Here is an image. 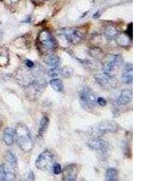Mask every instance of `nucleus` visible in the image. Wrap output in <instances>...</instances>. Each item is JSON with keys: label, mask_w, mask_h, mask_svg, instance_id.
Masks as SVG:
<instances>
[{"label": "nucleus", "mask_w": 162, "mask_h": 181, "mask_svg": "<svg viewBox=\"0 0 162 181\" xmlns=\"http://www.w3.org/2000/svg\"><path fill=\"white\" fill-rule=\"evenodd\" d=\"M15 138H16L18 146L24 152H30L34 146L31 133L27 126L23 123H19L15 129Z\"/></svg>", "instance_id": "nucleus-1"}, {"label": "nucleus", "mask_w": 162, "mask_h": 181, "mask_svg": "<svg viewBox=\"0 0 162 181\" xmlns=\"http://www.w3.org/2000/svg\"><path fill=\"white\" fill-rule=\"evenodd\" d=\"M123 58L120 54L111 56L102 67V71L105 76L114 78L116 76L123 63Z\"/></svg>", "instance_id": "nucleus-2"}, {"label": "nucleus", "mask_w": 162, "mask_h": 181, "mask_svg": "<svg viewBox=\"0 0 162 181\" xmlns=\"http://www.w3.org/2000/svg\"><path fill=\"white\" fill-rule=\"evenodd\" d=\"M79 100L81 106L85 109H90L97 103L96 96L89 88L83 87L79 93Z\"/></svg>", "instance_id": "nucleus-3"}, {"label": "nucleus", "mask_w": 162, "mask_h": 181, "mask_svg": "<svg viewBox=\"0 0 162 181\" xmlns=\"http://www.w3.org/2000/svg\"><path fill=\"white\" fill-rule=\"evenodd\" d=\"M54 162V154L51 151L45 150L37 157L35 164L38 170L46 171L52 167Z\"/></svg>", "instance_id": "nucleus-4"}, {"label": "nucleus", "mask_w": 162, "mask_h": 181, "mask_svg": "<svg viewBox=\"0 0 162 181\" xmlns=\"http://www.w3.org/2000/svg\"><path fill=\"white\" fill-rule=\"evenodd\" d=\"M60 35L63 36L65 39L71 44L80 43L83 38L80 31L75 28H64L60 31Z\"/></svg>", "instance_id": "nucleus-5"}, {"label": "nucleus", "mask_w": 162, "mask_h": 181, "mask_svg": "<svg viewBox=\"0 0 162 181\" xmlns=\"http://www.w3.org/2000/svg\"><path fill=\"white\" fill-rule=\"evenodd\" d=\"M38 43L43 48L47 50H53L57 45L53 36L46 30L40 33L38 35Z\"/></svg>", "instance_id": "nucleus-6"}, {"label": "nucleus", "mask_w": 162, "mask_h": 181, "mask_svg": "<svg viewBox=\"0 0 162 181\" xmlns=\"http://www.w3.org/2000/svg\"><path fill=\"white\" fill-rule=\"evenodd\" d=\"M118 125L113 121H106L100 123L94 129L92 130L94 134L99 135H102L108 132H114L118 130Z\"/></svg>", "instance_id": "nucleus-7"}, {"label": "nucleus", "mask_w": 162, "mask_h": 181, "mask_svg": "<svg viewBox=\"0 0 162 181\" xmlns=\"http://www.w3.org/2000/svg\"><path fill=\"white\" fill-rule=\"evenodd\" d=\"M88 146L91 149L97 151L100 155L103 156L107 154L109 144L107 141L103 139L98 137L94 138L89 141Z\"/></svg>", "instance_id": "nucleus-8"}, {"label": "nucleus", "mask_w": 162, "mask_h": 181, "mask_svg": "<svg viewBox=\"0 0 162 181\" xmlns=\"http://www.w3.org/2000/svg\"><path fill=\"white\" fill-rule=\"evenodd\" d=\"M80 170L79 165L71 164L67 165L63 169L62 180L66 181H76Z\"/></svg>", "instance_id": "nucleus-9"}, {"label": "nucleus", "mask_w": 162, "mask_h": 181, "mask_svg": "<svg viewBox=\"0 0 162 181\" xmlns=\"http://www.w3.org/2000/svg\"><path fill=\"white\" fill-rule=\"evenodd\" d=\"M133 66L131 63H127L122 73V80L126 84H131L133 82Z\"/></svg>", "instance_id": "nucleus-10"}, {"label": "nucleus", "mask_w": 162, "mask_h": 181, "mask_svg": "<svg viewBox=\"0 0 162 181\" xmlns=\"http://www.w3.org/2000/svg\"><path fill=\"white\" fill-rule=\"evenodd\" d=\"M132 99V91L131 89H123L117 100L118 104L120 106L126 105L131 102Z\"/></svg>", "instance_id": "nucleus-11"}, {"label": "nucleus", "mask_w": 162, "mask_h": 181, "mask_svg": "<svg viewBox=\"0 0 162 181\" xmlns=\"http://www.w3.org/2000/svg\"><path fill=\"white\" fill-rule=\"evenodd\" d=\"M10 55L9 48L5 46L0 47V67L5 68L9 65Z\"/></svg>", "instance_id": "nucleus-12"}, {"label": "nucleus", "mask_w": 162, "mask_h": 181, "mask_svg": "<svg viewBox=\"0 0 162 181\" xmlns=\"http://www.w3.org/2000/svg\"><path fill=\"white\" fill-rule=\"evenodd\" d=\"M15 130L10 128H7L4 130L3 139L5 144L8 146H12L15 140Z\"/></svg>", "instance_id": "nucleus-13"}, {"label": "nucleus", "mask_w": 162, "mask_h": 181, "mask_svg": "<svg viewBox=\"0 0 162 181\" xmlns=\"http://www.w3.org/2000/svg\"><path fill=\"white\" fill-rule=\"evenodd\" d=\"M49 123V120L46 116H43L42 118L41 119L40 122V125H39V128L38 130V137L41 138V137L43 136L45 133L46 131V130L48 128Z\"/></svg>", "instance_id": "nucleus-14"}, {"label": "nucleus", "mask_w": 162, "mask_h": 181, "mask_svg": "<svg viewBox=\"0 0 162 181\" xmlns=\"http://www.w3.org/2000/svg\"><path fill=\"white\" fill-rule=\"evenodd\" d=\"M46 63L51 67V68H58L60 63V58L55 55H51L46 58Z\"/></svg>", "instance_id": "nucleus-15"}, {"label": "nucleus", "mask_w": 162, "mask_h": 181, "mask_svg": "<svg viewBox=\"0 0 162 181\" xmlns=\"http://www.w3.org/2000/svg\"><path fill=\"white\" fill-rule=\"evenodd\" d=\"M5 159L6 161L8 163L9 165H10L12 168H15L17 167V158L15 155L10 150L7 152L6 155L5 156Z\"/></svg>", "instance_id": "nucleus-16"}, {"label": "nucleus", "mask_w": 162, "mask_h": 181, "mask_svg": "<svg viewBox=\"0 0 162 181\" xmlns=\"http://www.w3.org/2000/svg\"><path fill=\"white\" fill-rule=\"evenodd\" d=\"M50 85L54 90L58 93H62L64 91L63 82L60 78H54L50 81Z\"/></svg>", "instance_id": "nucleus-17"}, {"label": "nucleus", "mask_w": 162, "mask_h": 181, "mask_svg": "<svg viewBox=\"0 0 162 181\" xmlns=\"http://www.w3.org/2000/svg\"><path fill=\"white\" fill-rule=\"evenodd\" d=\"M118 32L117 29L112 26L108 27L104 31V36L108 40H112L117 36Z\"/></svg>", "instance_id": "nucleus-18"}, {"label": "nucleus", "mask_w": 162, "mask_h": 181, "mask_svg": "<svg viewBox=\"0 0 162 181\" xmlns=\"http://www.w3.org/2000/svg\"><path fill=\"white\" fill-rule=\"evenodd\" d=\"M118 176V173L117 170L112 168H108L106 172L105 179H106V181H117Z\"/></svg>", "instance_id": "nucleus-19"}, {"label": "nucleus", "mask_w": 162, "mask_h": 181, "mask_svg": "<svg viewBox=\"0 0 162 181\" xmlns=\"http://www.w3.org/2000/svg\"><path fill=\"white\" fill-rule=\"evenodd\" d=\"M73 69L68 67H64L63 68L60 69V74L64 78H71L73 75Z\"/></svg>", "instance_id": "nucleus-20"}, {"label": "nucleus", "mask_w": 162, "mask_h": 181, "mask_svg": "<svg viewBox=\"0 0 162 181\" xmlns=\"http://www.w3.org/2000/svg\"><path fill=\"white\" fill-rule=\"evenodd\" d=\"M118 43L122 45L129 43V38L125 35H120L118 38Z\"/></svg>", "instance_id": "nucleus-21"}, {"label": "nucleus", "mask_w": 162, "mask_h": 181, "mask_svg": "<svg viewBox=\"0 0 162 181\" xmlns=\"http://www.w3.org/2000/svg\"><path fill=\"white\" fill-rule=\"evenodd\" d=\"M60 74V70L58 69V68H51V69L48 72V75L49 77L51 78H55L57 77Z\"/></svg>", "instance_id": "nucleus-22"}, {"label": "nucleus", "mask_w": 162, "mask_h": 181, "mask_svg": "<svg viewBox=\"0 0 162 181\" xmlns=\"http://www.w3.org/2000/svg\"><path fill=\"white\" fill-rule=\"evenodd\" d=\"M52 170H53V173L56 175L60 174L62 172V167L60 164L58 163H55L53 164L52 165Z\"/></svg>", "instance_id": "nucleus-23"}, {"label": "nucleus", "mask_w": 162, "mask_h": 181, "mask_svg": "<svg viewBox=\"0 0 162 181\" xmlns=\"http://www.w3.org/2000/svg\"><path fill=\"white\" fill-rule=\"evenodd\" d=\"M5 181L4 164H0V181Z\"/></svg>", "instance_id": "nucleus-24"}, {"label": "nucleus", "mask_w": 162, "mask_h": 181, "mask_svg": "<svg viewBox=\"0 0 162 181\" xmlns=\"http://www.w3.org/2000/svg\"><path fill=\"white\" fill-rule=\"evenodd\" d=\"M97 103L99 104L100 106L104 107L107 104V101L103 97H99L97 98Z\"/></svg>", "instance_id": "nucleus-25"}, {"label": "nucleus", "mask_w": 162, "mask_h": 181, "mask_svg": "<svg viewBox=\"0 0 162 181\" xmlns=\"http://www.w3.org/2000/svg\"><path fill=\"white\" fill-rule=\"evenodd\" d=\"M25 64L29 68H32L34 67V63L29 59L25 60Z\"/></svg>", "instance_id": "nucleus-26"}, {"label": "nucleus", "mask_w": 162, "mask_h": 181, "mask_svg": "<svg viewBox=\"0 0 162 181\" xmlns=\"http://www.w3.org/2000/svg\"><path fill=\"white\" fill-rule=\"evenodd\" d=\"M27 179L28 181H34L35 179V176L32 171H30L27 173Z\"/></svg>", "instance_id": "nucleus-27"}, {"label": "nucleus", "mask_w": 162, "mask_h": 181, "mask_svg": "<svg viewBox=\"0 0 162 181\" xmlns=\"http://www.w3.org/2000/svg\"><path fill=\"white\" fill-rule=\"evenodd\" d=\"M18 1L19 0H6V2L8 3V4H13L17 3Z\"/></svg>", "instance_id": "nucleus-28"}, {"label": "nucleus", "mask_w": 162, "mask_h": 181, "mask_svg": "<svg viewBox=\"0 0 162 181\" xmlns=\"http://www.w3.org/2000/svg\"><path fill=\"white\" fill-rule=\"evenodd\" d=\"M1 125H2V123H1V120H0V128H1Z\"/></svg>", "instance_id": "nucleus-29"}, {"label": "nucleus", "mask_w": 162, "mask_h": 181, "mask_svg": "<svg viewBox=\"0 0 162 181\" xmlns=\"http://www.w3.org/2000/svg\"><path fill=\"white\" fill-rule=\"evenodd\" d=\"M38 1H42V0H38Z\"/></svg>", "instance_id": "nucleus-30"}, {"label": "nucleus", "mask_w": 162, "mask_h": 181, "mask_svg": "<svg viewBox=\"0 0 162 181\" xmlns=\"http://www.w3.org/2000/svg\"><path fill=\"white\" fill-rule=\"evenodd\" d=\"M47 1H52V0H47Z\"/></svg>", "instance_id": "nucleus-31"}, {"label": "nucleus", "mask_w": 162, "mask_h": 181, "mask_svg": "<svg viewBox=\"0 0 162 181\" xmlns=\"http://www.w3.org/2000/svg\"><path fill=\"white\" fill-rule=\"evenodd\" d=\"M0 1H1V0H0Z\"/></svg>", "instance_id": "nucleus-32"}]
</instances>
